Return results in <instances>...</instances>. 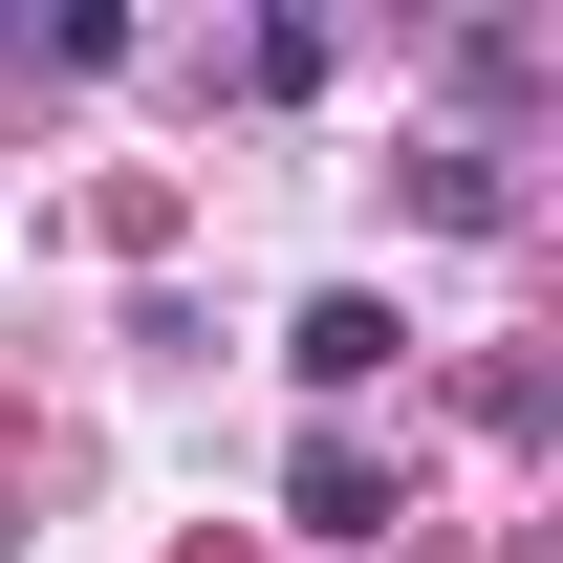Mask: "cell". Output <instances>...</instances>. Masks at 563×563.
<instances>
[{
	"label": "cell",
	"instance_id": "cell-1",
	"mask_svg": "<svg viewBox=\"0 0 563 563\" xmlns=\"http://www.w3.org/2000/svg\"><path fill=\"white\" fill-rule=\"evenodd\" d=\"M282 368H303V390H325V412H347L368 368H390V303H368V282H325V303H303V325H282Z\"/></svg>",
	"mask_w": 563,
	"mask_h": 563
}]
</instances>
